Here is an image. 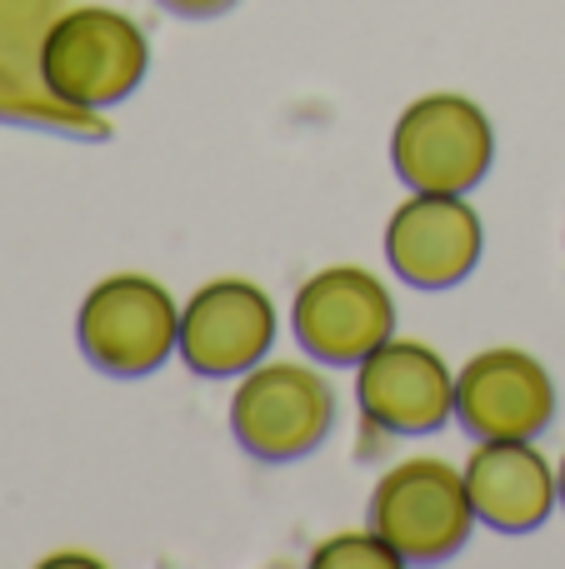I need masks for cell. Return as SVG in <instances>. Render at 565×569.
<instances>
[{
    "mask_svg": "<svg viewBox=\"0 0 565 569\" xmlns=\"http://www.w3.org/2000/svg\"><path fill=\"white\" fill-rule=\"evenodd\" d=\"M146 36L130 16L106 6H80L46 30L40 80L60 106L106 110L120 106L146 76Z\"/></svg>",
    "mask_w": 565,
    "mask_h": 569,
    "instance_id": "obj_1",
    "label": "cell"
},
{
    "mask_svg": "<svg viewBox=\"0 0 565 569\" xmlns=\"http://www.w3.org/2000/svg\"><path fill=\"white\" fill-rule=\"evenodd\" d=\"M336 425V395L310 365L270 360L250 365L230 400V430L240 450L266 465H290L310 455Z\"/></svg>",
    "mask_w": 565,
    "mask_h": 569,
    "instance_id": "obj_2",
    "label": "cell"
},
{
    "mask_svg": "<svg viewBox=\"0 0 565 569\" xmlns=\"http://www.w3.org/2000/svg\"><path fill=\"white\" fill-rule=\"evenodd\" d=\"M470 525H476V510H470L466 470L446 460L396 465L380 475L370 495V530L386 535L410 565L450 560L470 540Z\"/></svg>",
    "mask_w": 565,
    "mask_h": 569,
    "instance_id": "obj_3",
    "label": "cell"
},
{
    "mask_svg": "<svg viewBox=\"0 0 565 569\" xmlns=\"http://www.w3.org/2000/svg\"><path fill=\"white\" fill-rule=\"evenodd\" d=\"M80 350L106 375L136 380L170 360L180 350V310L170 290L150 276H110L80 305Z\"/></svg>",
    "mask_w": 565,
    "mask_h": 569,
    "instance_id": "obj_4",
    "label": "cell"
},
{
    "mask_svg": "<svg viewBox=\"0 0 565 569\" xmlns=\"http://www.w3.org/2000/svg\"><path fill=\"white\" fill-rule=\"evenodd\" d=\"M490 156H496L490 120L466 96H420L416 106H406L390 136V166L410 190L466 196L486 180Z\"/></svg>",
    "mask_w": 565,
    "mask_h": 569,
    "instance_id": "obj_5",
    "label": "cell"
},
{
    "mask_svg": "<svg viewBox=\"0 0 565 569\" xmlns=\"http://www.w3.org/2000/svg\"><path fill=\"white\" fill-rule=\"evenodd\" d=\"M296 340L326 365H360L376 345L396 330L390 290L360 266H330L300 284L296 305Z\"/></svg>",
    "mask_w": 565,
    "mask_h": 569,
    "instance_id": "obj_6",
    "label": "cell"
},
{
    "mask_svg": "<svg viewBox=\"0 0 565 569\" xmlns=\"http://www.w3.org/2000/svg\"><path fill=\"white\" fill-rule=\"evenodd\" d=\"M356 370L360 410L386 435H430L456 415V375L430 345L390 335Z\"/></svg>",
    "mask_w": 565,
    "mask_h": 569,
    "instance_id": "obj_7",
    "label": "cell"
},
{
    "mask_svg": "<svg viewBox=\"0 0 565 569\" xmlns=\"http://www.w3.org/2000/svg\"><path fill=\"white\" fill-rule=\"evenodd\" d=\"M276 340V305L250 280H210L180 310V360L196 375L226 380L266 360Z\"/></svg>",
    "mask_w": 565,
    "mask_h": 569,
    "instance_id": "obj_8",
    "label": "cell"
},
{
    "mask_svg": "<svg viewBox=\"0 0 565 569\" xmlns=\"http://www.w3.org/2000/svg\"><path fill=\"white\" fill-rule=\"evenodd\" d=\"M480 246H486L480 216L466 196L446 190H416L386 226V260L400 280L420 290H446L466 280L480 260Z\"/></svg>",
    "mask_w": 565,
    "mask_h": 569,
    "instance_id": "obj_9",
    "label": "cell"
},
{
    "mask_svg": "<svg viewBox=\"0 0 565 569\" xmlns=\"http://www.w3.org/2000/svg\"><path fill=\"white\" fill-rule=\"evenodd\" d=\"M456 415L476 440H536L556 420V385L526 350H486L456 375Z\"/></svg>",
    "mask_w": 565,
    "mask_h": 569,
    "instance_id": "obj_10",
    "label": "cell"
},
{
    "mask_svg": "<svg viewBox=\"0 0 565 569\" xmlns=\"http://www.w3.org/2000/svg\"><path fill=\"white\" fill-rule=\"evenodd\" d=\"M466 490L480 525L526 535L556 510L561 475L531 440H480V450L466 460Z\"/></svg>",
    "mask_w": 565,
    "mask_h": 569,
    "instance_id": "obj_11",
    "label": "cell"
},
{
    "mask_svg": "<svg viewBox=\"0 0 565 569\" xmlns=\"http://www.w3.org/2000/svg\"><path fill=\"white\" fill-rule=\"evenodd\" d=\"M310 565L316 569H396L406 565L396 555V545L386 540V535H336V540H326L316 555H310Z\"/></svg>",
    "mask_w": 565,
    "mask_h": 569,
    "instance_id": "obj_12",
    "label": "cell"
},
{
    "mask_svg": "<svg viewBox=\"0 0 565 569\" xmlns=\"http://www.w3.org/2000/svg\"><path fill=\"white\" fill-rule=\"evenodd\" d=\"M166 10H176V16H220V10H230L236 0H160Z\"/></svg>",
    "mask_w": 565,
    "mask_h": 569,
    "instance_id": "obj_13",
    "label": "cell"
},
{
    "mask_svg": "<svg viewBox=\"0 0 565 569\" xmlns=\"http://www.w3.org/2000/svg\"><path fill=\"white\" fill-rule=\"evenodd\" d=\"M561 505H565V455H561Z\"/></svg>",
    "mask_w": 565,
    "mask_h": 569,
    "instance_id": "obj_14",
    "label": "cell"
}]
</instances>
